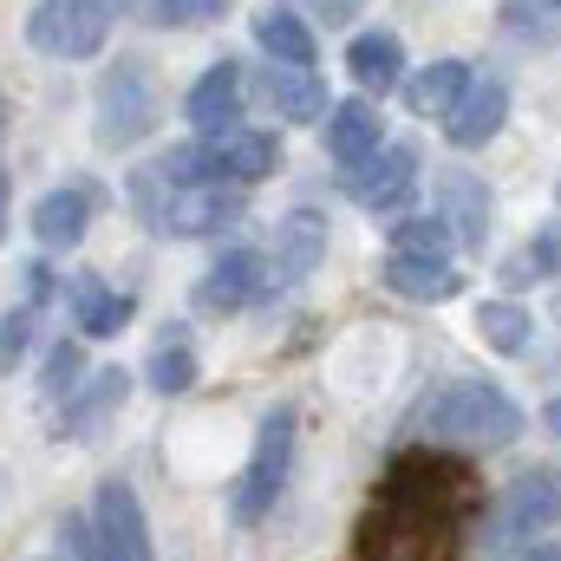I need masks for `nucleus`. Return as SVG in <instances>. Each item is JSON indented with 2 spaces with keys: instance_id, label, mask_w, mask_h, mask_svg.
<instances>
[{
  "instance_id": "obj_1",
  "label": "nucleus",
  "mask_w": 561,
  "mask_h": 561,
  "mask_svg": "<svg viewBox=\"0 0 561 561\" xmlns=\"http://www.w3.org/2000/svg\"><path fill=\"white\" fill-rule=\"evenodd\" d=\"M419 431L431 437H450V444H470V450H503L523 437V412L516 399H503L490 379H457V386H437L412 412Z\"/></svg>"
},
{
  "instance_id": "obj_2",
  "label": "nucleus",
  "mask_w": 561,
  "mask_h": 561,
  "mask_svg": "<svg viewBox=\"0 0 561 561\" xmlns=\"http://www.w3.org/2000/svg\"><path fill=\"white\" fill-rule=\"evenodd\" d=\"M99 118H92V138L99 150H131L138 138L157 131V112H163V99H157V79H150V66L144 59H112L105 72H99Z\"/></svg>"
},
{
  "instance_id": "obj_3",
  "label": "nucleus",
  "mask_w": 561,
  "mask_h": 561,
  "mask_svg": "<svg viewBox=\"0 0 561 561\" xmlns=\"http://www.w3.org/2000/svg\"><path fill=\"white\" fill-rule=\"evenodd\" d=\"M556 523H561V470L536 463V470H523V477L503 483V496L490 503L477 542L483 549H503V542H529V536H542Z\"/></svg>"
},
{
  "instance_id": "obj_4",
  "label": "nucleus",
  "mask_w": 561,
  "mask_h": 561,
  "mask_svg": "<svg viewBox=\"0 0 561 561\" xmlns=\"http://www.w3.org/2000/svg\"><path fill=\"white\" fill-rule=\"evenodd\" d=\"M112 0H33L26 7V46L46 59H99L112 33Z\"/></svg>"
},
{
  "instance_id": "obj_5",
  "label": "nucleus",
  "mask_w": 561,
  "mask_h": 561,
  "mask_svg": "<svg viewBox=\"0 0 561 561\" xmlns=\"http://www.w3.org/2000/svg\"><path fill=\"white\" fill-rule=\"evenodd\" d=\"M287 463H294V412H268L262 431H255V457H249V470L236 483V523L242 529L275 510L280 483H287Z\"/></svg>"
},
{
  "instance_id": "obj_6",
  "label": "nucleus",
  "mask_w": 561,
  "mask_h": 561,
  "mask_svg": "<svg viewBox=\"0 0 561 561\" xmlns=\"http://www.w3.org/2000/svg\"><path fill=\"white\" fill-rule=\"evenodd\" d=\"M92 561H150V529L125 477H105L92 496Z\"/></svg>"
},
{
  "instance_id": "obj_7",
  "label": "nucleus",
  "mask_w": 561,
  "mask_h": 561,
  "mask_svg": "<svg viewBox=\"0 0 561 561\" xmlns=\"http://www.w3.org/2000/svg\"><path fill=\"white\" fill-rule=\"evenodd\" d=\"M280 287L268 249H229L209 275L196 280V307L203 313H242V307H262Z\"/></svg>"
},
{
  "instance_id": "obj_8",
  "label": "nucleus",
  "mask_w": 561,
  "mask_h": 561,
  "mask_svg": "<svg viewBox=\"0 0 561 561\" xmlns=\"http://www.w3.org/2000/svg\"><path fill=\"white\" fill-rule=\"evenodd\" d=\"M412 190H419V150H412V144H379L359 170H346V196H353L359 209H373V216L405 209Z\"/></svg>"
},
{
  "instance_id": "obj_9",
  "label": "nucleus",
  "mask_w": 561,
  "mask_h": 561,
  "mask_svg": "<svg viewBox=\"0 0 561 561\" xmlns=\"http://www.w3.org/2000/svg\"><path fill=\"white\" fill-rule=\"evenodd\" d=\"M183 118L196 138H222L242 125V66L236 59H216L190 92H183Z\"/></svg>"
},
{
  "instance_id": "obj_10",
  "label": "nucleus",
  "mask_w": 561,
  "mask_h": 561,
  "mask_svg": "<svg viewBox=\"0 0 561 561\" xmlns=\"http://www.w3.org/2000/svg\"><path fill=\"white\" fill-rule=\"evenodd\" d=\"M255 99L280 112L287 125H320V118H333V92H327V79L320 72H300V66H262L255 72Z\"/></svg>"
},
{
  "instance_id": "obj_11",
  "label": "nucleus",
  "mask_w": 561,
  "mask_h": 561,
  "mask_svg": "<svg viewBox=\"0 0 561 561\" xmlns=\"http://www.w3.org/2000/svg\"><path fill=\"white\" fill-rule=\"evenodd\" d=\"M242 209H249L242 183H203V190H176V196L163 203V229H170V236H216V229H229Z\"/></svg>"
},
{
  "instance_id": "obj_12",
  "label": "nucleus",
  "mask_w": 561,
  "mask_h": 561,
  "mask_svg": "<svg viewBox=\"0 0 561 561\" xmlns=\"http://www.w3.org/2000/svg\"><path fill=\"white\" fill-rule=\"evenodd\" d=\"M503 118H510V85L496 72H477L470 92H463V105L444 118V138L457 144V150H483V144L503 131Z\"/></svg>"
},
{
  "instance_id": "obj_13",
  "label": "nucleus",
  "mask_w": 561,
  "mask_h": 561,
  "mask_svg": "<svg viewBox=\"0 0 561 561\" xmlns=\"http://www.w3.org/2000/svg\"><path fill=\"white\" fill-rule=\"evenodd\" d=\"M346 72L359 85V99H386L399 79H405V46L392 26H373V33H353L346 46Z\"/></svg>"
},
{
  "instance_id": "obj_14",
  "label": "nucleus",
  "mask_w": 561,
  "mask_h": 561,
  "mask_svg": "<svg viewBox=\"0 0 561 561\" xmlns=\"http://www.w3.org/2000/svg\"><path fill=\"white\" fill-rule=\"evenodd\" d=\"M320 255H327V216H313V209L280 216L275 236H268V262H275L280 287H287V280H307L320 268Z\"/></svg>"
},
{
  "instance_id": "obj_15",
  "label": "nucleus",
  "mask_w": 561,
  "mask_h": 561,
  "mask_svg": "<svg viewBox=\"0 0 561 561\" xmlns=\"http://www.w3.org/2000/svg\"><path fill=\"white\" fill-rule=\"evenodd\" d=\"M437 216L450 222V236L463 249H483L490 242V183H477L470 170H450L437 183Z\"/></svg>"
},
{
  "instance_id": "obj_16",
  "label": "nucleus",
  "mask_w": 561,
  "mask_h": 561,
  "mask_svg": "<svg viewBox=\"0 0 561 561\" xmlns=\"http://www.w3.org/2000/svg\"><path fill=\"white\" fill-rule=\"evenodd\" d=\"M209 150H216V176H222V183H262V176H275L280 170V138L275 131H249V125H236V131L209 138Z\"/></svg>"
},
{
  "instance_id": "obj_17",
  "label": "nucleus",
  "mask_w": 561,
  "mask_h": 561,
  "mask_svg": "<svg viewBox=\"0 0 561 561\" xmlns=\"http://www.w3.org/2000/svg\"><path fill=\"white\" fill-rule=\"evenodd\" d=\"M386 144V125H379V112H373V99H353V105H333V118H327V157L340 163V170H359L373 150Z\"/></svg>"
},
{
  "instance_id": "obj_18",
  "label": "nucleus",
  "mask_w": 561,
  "mask_h": 561,
  "mask_svg": "<svg viewBox=\"0 0 561 561\" xmlns=\"http://www.w3.org/2000/svg\"><path fill=\"white\" fill-rule=\"evenodd\" d=\"M85 222H92V203H85V190H46L39 203H33V236H39V249H79L85 242Z\"/></svg>"
},
{
  "instance_id": "obj_19",
  "label": "nucleus",
  "mask_w": 561,
  "mask_h": 561,
  "mask_svg": "<svg viewBox=\"0 0 561 561\" xmlns=\"http://www.w3.org/2000/svg\"><path fill=\"white\" fill-rule=\"evenodd\" d=\"M470 79H477V72H470L463 59H431V66H424L419 79L405 85V105H412L419 118H437V125H444V118H450V112L463 105Z\"/></svg>"
},
{
  "instance_id": "obj_20",
  "label": "nucleus",
  "mask_w": 561,
  "mask_h": 561,
  "mask_svg": "<svg viewBox=\"0 0 561 561\" xmlns=\"http://www.w3.org/2000/svg\"><path fill=\"white\" fill-rule=\"evenodd\" d=\"M125 399H131V373L112 366V373H99L85 392H72V405H66V424H59V431H66V437H92V431L112 419Z\"/></svg>"
},
{
  "instance_id": "obj_21",
  "label": "nucleus",
  "mask_w": 561,
  "mask_h": 561,
  "mask_svg": "<svg viewBox=\"0 0 561 561\" xmlns=\"http://www.w3.org/2000/svg\"><path fill=\"white\" fill-rule=\"evenodd\" d=\"M255 46H262L275 66L313 72V33H307V20L287 13V7H262V13H255Z\"/></svg>"
},
{
  "instance_id": "obj_22",
  "label": "nucleus",
  "mask_w": 561,
  "mask_h": 561,
  "mask_svg": "<svg viewBox=\"0 0 561 561\" xmlns=\"http://www.w3.org/2000/svg\"><path fill=\"white\" fill-rule=\"evenodd\" d=\"M386 287L405 294V300H450L463 275L450 262H419V255H386Z\"/></svg>"
},
{
  "instance_id": "obj_23",
  "label": "nucleus",
  "mask_w": 561,
  "mask_h": 561,
  "mask_svg": "<svg viewBox=\"0 0 561 561\" xmlns=\"http://www.w3.org/2000/svg\"><path fill=\"white\" fill-rule=\"evenodd\" d=\"M131 307H138V300H131V294H112L105 280H79V287H72V320H79L85 340H112V333L131 320Z\"/></svg>"
},
{
  "instance_id": "obj_24",
  "label": "nucleus",
  "mask_w": 561,
  "mask_h": 561,
  "mask_svg": "<svg viewBox=\"0 0 561 561\" xmlns=\"http://www.w3.org/2000/svg\"><path fill=\"white\" fill-rule=\"evenodd\" d=\"M529 333H536L529 307H516V300H483V307H477V340H483L490 353H523Z\"/></svg>"
},
{
  "instance_id": "obj_25",
  "label": "nucleus",
  "mask_w": 561,
  "mask_h": 561,
  "mask_svg": "<svg viewBox=\"0 0 561 561\" xmlns=\"http://www.w3.org/2000/svg\"><path fill=\"white\" fill-rule=\"evenodd\" d=\"M556 268H561V229H542L523 249H510L496 275H503V287H536V280H549Z\"/></svg>"
},
{
  "instance_id": "obj_26",
  "label": "nucleus",
  "mask_w": 561,
  "mask_h": 561,
  "mask_svg": "<svg viewBox=\"0 0 561 561\" xmlns=\"http://www.w3.org/2000/svg\"><path fill=\"white\" fill-rule=\"evenodd\" d=\"M150 392H163V399H176V392H190L196 386V346L183 340V333H170V340H157L150 346Z\"/></svg>"
},
{
  "instance_id": "obj_27",
  "label": "nucleus",
  "mask_w": 561,
  "mask_h": 561,
  "mask_svg": "<svg viewBox=\"0 0 561 561\" xmlns=\"http://www.w3.org/2000/svg\"><path fill=\"white\" fill-rule=\"evenodd\" d=\"M450 222L444 216H405L392 236V255H419V262H450Z\"/></svg>"
},
{
  "instance_id": "obj_28",
  "label": "nucleus",
  "mask_w": 561,
  "mask_h": 561,
  "mask_svg": "<svg viewBox=\"0 0 561 561\" xmlns=\"http://www.w3.org/2000/svg\"><path fill=\"white\" fill-rule=\"evenodd\" d=\"M79 379H85V366H79V340H59V346L46 353L39 392H46V399H72V392H79Z\"/></svg>"
},
{
  "instance_id": "obj_29",
  "label": "nucleus",
  "mask_w": 561,
  "mask_h": 561,
  "mask_svg": "<svg viewBox=\"0 0 561 561\" xmlns=\"http://www.w3.org/2000/svg\"><path fill=\"white\" fill-rule=\"evenodd\" d=\"M503 33H516V39H529V46H556V20L536 13V7H523V0L503 7Z\"/></svg>"
},
{
  "instance_id": "obj_30",
  "label": "nucleus",
  "mask_w": 561,
  "mask_h": 561,
  "mask_svg": "<svg viewBox=\"0 0 561 561\" xmlns=\"http://www.w3.org/2000/svg\"><path fill=\"white\" fill-rule=\"evenodd\" d=\"M150 20L157 26H203V20H222V0H157Z\"/></svg>"
},
{
  "instance_id": "obj_31",
  "label": "nucleus",
  "mask_w": 561,
  "mask_h": 561,
  "mask_svg": "<svg viewBox=\"0 0 561 561\" xmlns=\"http://www.w3.org/2000/svg\"><path fill=\"white\" fill-rule=\"evenodd\" d=\"M26 333H33V307H13V313H7V327H0V373L26 353Z\"/></svg>"
},
{
  "instance_id": "obj_32",
  "label": "nucleus",
  "mask_w": 561,
  "mask_h": 561,
  "mask_svg": "<svg viewBox=\"0 0 561 561\" xmlns=\"http://www.w3.org/2000/svg\"><path fill=\"white\" fill-rule=\"evenodd\" d=\"M313 7H320V20H327V26H340V20H353L366 0H313Z\"/></svg>"
},
{
  "instance_id": "obj_33",
  "label": "nucleus",
  "mask_w": 561,
  "mask_h": 561,
  "mask_svg": "<svg viewBox=\"0 0 561 561\" xmlns=\"http://www.w3.org/2000/svg\"><path fill=\"white\" fill-rule=\"evenodd\" d=\"M7 209H13V176H7V163H0V242H7Z\"/></svg>"
},
{
  "instance_id": "obj_34",
  "label": "nucleus",
  "mask_w": 561,
  "mask_h": 561,
  "mask_svg": "<svg viewBox=\"0 0 561 561\" xmlns=\"http://www.w3.org/2000/svg\"><path fill=\"white\" fill-rule=\"evenodd\" d=\"M542 424H549V437H556V444H561V392H556V399H549V405H542Z\"/></svg>"
},
{
  "instance_id": "obj_35",
  "label": "nucleus",
  "mask_w": 561,
  "mask_h": 561,
  "mask_svg": "<svg viewBox=\"0 0 561 561\" xmlns=\"http://www.w3.org/2000/svg\"><path fill=\"white\" fill-rule=\"evenodd\" d=\"M516 561H561V549H556V542H536V549H523Z\"/></svg>"
},
{
  "instance_id": "obj_36",
  "label": "nucleus",
  "mask_w": 561,
  "mask_h": 561,
  "mask_svg": "<svg viewBox=\"0 0 561 561\" xmlns=\"http://www.w3.org/2000/svg\"><path fill=\"white\" fill-rule=\"evenodd\" d=\"M0 131H7V99H0Z\"/></svg>"
},
{
  "instance_id": "obj_37",
  "label": "nucleus",
  "mask_w": 561,
  "mask_h": 561,
  "mask_svg": "<svg viewBox=\"0 0 561 561\" xmlns=\"http://www.w3.org/2000/svg\"><path fill=\"white\" fill-rule=\"evenodd\" d=\"M39 561H66V549H59V556H39Z\"/></svg>"
},
{
  "instance_id": "obj_38",
  "label": "nucleus",
  "mask_w": 561,
  "mask_h": 561,
  "mask_svg": "<svg viewBox=\"0 0 561 561\" xmlns=\"http://www.w3.org/2000/svg\"><path fill=\"white\" fill-rule=\"evenodd\" d=\"M549 7H556V13H561V0H549Z\"/></svg>"
},
{
  "instance_id": "obj_39",
  "label": "nucleus",
  "mask_w": 561,
  "mask_h": 561,
  "mask_svg": "<svg viewBox=\"0 0 561 561\" xmlns=\"http://www.w3.org/2000/svg\"><path fill=\"white\" fill-rule=\"evenodd\" d=\"M556 313H561V294H556Z\"/></svg>"
},
{
  "instance_id": "obj_40",
  "label": "nucleus",
  "mask_w": 561,
  "mask_h": 561,
  "mask_svg": "<svg viewBox=\"0 0 561 561\" xmlns=\"http://www.w3.org/2000/svg\"><path fill=\"white\" fill-rule=\"evenodd\" d=\"M556 203H561V183H556Z\"/></svg>"
}]
</instances>
